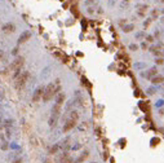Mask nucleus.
Wrapping results in <instances>:
<instances>
[{"label":"nucleus","mask_w":164,"mask_h":163,"mask_svg":"<svg viewBox=\"0 0 164 163\" xmlns=\"http://www.w3.org/2000/svg\"><path fill=\"white\" fill-rule=\"evenodd\" d=\"M156 75H158V71H156V69H151L149 73H147V78H151V79L154 76H156Z\"/></svg>","instance_id":"obj_13"},{"label":"nucleus","mask_w":164,"mask_h":163,"mask_svg":"<svg viewBox=\"0 0 164 163\" xmlns=\"http://www.w3.org/2000/svg\"><path fill=\"white\" fill-rule=\"evenodd\" d=\"M8 149V142H3L1 145V150H6Z\"/></svg>","instance_id":"obj_17"},{"label":"nucleus","mask_w":164,"mask_h":163,"mask_svg":"<svg viewBox=\"0 0 164 163\" xmlns=\"http://www.w3.org/2000/svg\"><path fill=\"white\" fill-rule=\"evenodd\" d=\"M12 126H13V120H12V119H6V120H4V127H5V128H11Z\"/></svg>","instance_id":"obj_15"},{"label":"nucleus","mask_w":164,"mask_h":163,"mask_svg":"<svg viewBox=\"0 0 164 163\" xmlns=\"http://www.w3.org/2000/svg\"><path fill=\"white\" fill-rule=\"evenodd\" d=\"M44 87H39L35 89L34 94H32V102H38L40 99H43V93H44Z\"/></svg>","instance_id":"obj_6"},{"label":"nucleus","mask_w":164,"mask_h":163,"mask_svg":"<svg viewBox=\"0 0 164 163\" xmlns=\"http://www.w3.org/2000/svg\"><path fill=\"white\" fill-rule=\"evenodd\" d=\"M60 149H61V145L60 144H54L51 149H49V154H57Z\"/></svg>","instance_id":"obj_10"},{"label":"nucleus","mask_w":164,"mask_h":163,"mask_svg":"<svg viewBox=\"0 0 164 163\" xmlns=\"http://www.w3.org/2000/svg\"><path fill=\"white\" fill-rule=\"evenodd\" d=\"M70 118H73V119H79V113H78V112H75V110H74V112H71L70 113Z\"/></svg>","instance_id":"obj_16"},{"label":"nucleus","mask_w":164,"mask_h":163,"mask_svg":"<svg viewBox=\"0 0 164 163\" xmlns=\"http://www.w3.org/2000/svg\"><path fill=\"white\" fill-rule=\"evenodd\" d=\"M57 83H49L47 87H45L44 89V93H43V101L44 102H48L49 100H52L53 97L56 96V94H58L60 92V87H57V84H60V80H56Z\"/></svg>","instance_id":"obj_1"},{"label":"nucleus","mask_w":164,"mask_h":163,"mask_svg":"<svg viewBox=\"0 0 164 163\" xmlns=\"http://www.w3.org/2000/svg\"><path fill=\"white\" fill-rule=\"evenodd\" d=\"M124 24H125V19H120L119 21V25H124Z\"/></svg>","instance_id":"obj_24"},{"label":"nucleus","mask_w":164,"mask_h":163,"mask_svg":"<svg viewBox=\"0 0 164 163\" xmlns=\"http://www.w3.org/2000/svg\"><path fill=\"white\" fill-rule=\"evenodd\" d=\"M3 57V51H0V58Z\"/></svg>","instance_id":"obj_27"},{"label":"nucleus","mask_w":164,"mask_h":163,"mask_svg":"<svg viewBox=\"0 0 164 163\" xmlns=\"http://www.w3.org/2000/svg\"><path fill=\"white\" fill-rule=\"evenodd\" d=\"M30 38H31V32L30 31H24L18 38V44L25 43V41H27Z\"/></svg>","instance_id":"obj_8"},{"label":"nucleus","mask_w":164,"mask_h":163,"mask_svg":"<svg viewBox=\"0 0 164 163\" xmlns=\"http://www.w3.org/2000/svg\"><path fill=\"white\" fill-rule=\"evenodd\" d=\"M65 99H66V96H65V93L63 92H60L57 94V100H56V102H57V105H62L63 104V101Z\"/></svg>","instance_id":"obj_9"},{"label":"nucleus","mask_w":164,"mask_h":163,"mask_svg":"<svg viewBox=\"0 0 164 163\" xmlns=\"http://www.w3.org/2000/svg\"><path fill=\"white\" fill-rule=\"evenodd\" d=\"M155 62L158 64V65H162V64H164V60H163V58H156Z\"/></svg>","instance_id":"obj_20"},{"label":"nucleus","mask_w":164,"mask_h":163,"mask_svg":"<svg viewBox=\"0 0 164 163\" xmlns=\"http://www.w3.org/2000/svg\"><path fill=\"white\" fill-rule=\"evenodd\" d=\"M88 154H89V153H88V152H84V153H83V154H81V155H80V157H79V158H78V161H76V162H75V163H81V162H83V161H85V158H87V157H88Z\"/></svg>","instance_id":"obj_12"},{"label":"nucleus","mask_w":164,"mask_h":163,"mask_svg":"<svg viewBox=\"0 0 164 163\" xmlns=\"http://www.w3.org/2000/svg\"><path fill=\"white\" fill-rule=\"evenodd\" d=\"M151 80H153L154 84H160V83H163V82H164V76H162V75H156V76H154Z\"/></svg>","instance_id":"obj_11"},{"label":"nucleus","mask_w":164,"mask_h":163,"mask_svg":"<svg viewBox=\"0 0 164 163\" xmlns=\"http://www.w3.org/2000/svg\"><path fill=\"white\" fill-rule=\"evenodd\" d=\"M142 48H143V49H146V48H147V44L143 43V44H142Z\"/></svg>","instance_id":"obj_25"},{"label":"nucleus","mask_w":164,"mask_h":163,"mask_svg":"<svg viewBox=\"0 0 164 163\" xmlns=\"http://www.w3.org/2000/svg\"><path fill=\"white\" fill-rule=\"evenodd\" d=\"M91 163H96V162H91Z\"/></svg>","instance_id":"obj_28"},{"label":"nucleus","mask_w":164,"mask_h":163,"mask_svg":"<svg viewBox=\"0 0 164 163\" xmlns=\"http://www.w3.org/2000/svg\"><path fill=\"white\" fill-rule=\"evenodd\" d=\"M76 122L78 120L76 119H73V118H70L68 117V119L65 122V124H63V128H62V131L63 132H68V131H71V129L74 128L75 126H76Z\"/></svg>","instance_id":"obj_5"},{"label":"nucleus","mask_w":164,"mask_h":163,"mask_svg":"<svg viewBox=\"0 0 164 163\" xmlns=\"http://www.w3.org/2000/svg\"><path fill=\"white\" fill-rule=\"evenodd\" d=\"M133 29H134L133 25H125V26L123 27V31H124V32H130V31L133 30Z\"/></svg>","instance_id":"obj_14"},{"label":"nucleus","mask_w":164,"mask_h":163,"mask_svg":"<svg viewBox=\"0 0 164 163\" xmlns=\"http://www.w3.org/2000/svg\"><path fill=\"white\" fill-rule=\"evenodd\" d=\"M24 64H25V58H24V57H17V58H16V60L11 64L9 69L13 70V71H16L17 69H21V67L24 66Z\"/></svg>","instance_id":"obj_4"},{"label":"nucleus","mask_w":164,"mask_h":163,"mask_svg":"<svg viewBox=\"0 0 164 163\" xmlns=\"http://www.w3.org/2000/svg\"><path fill=\"white\" fill-rule=\"evenodd\" d=\"M29 76H30V73L29 71H24V73L21 74L18 78H17V82H16V88L17 89H22V88L25 87L26 82H27Z\"/></svg>","instance_id":"obj_3"},{"label":"nucleus","mask_w":164,"mask_h":163,"mask_svg":"<svg viewBox=\"0 0 164 163\" xmlns=\"http://www.w3.org/2000/svg\"><path fill=\"white\" fill-rule=\"evenodd\" d=\"M3 127H4V124H1V120H0V129H3Z\"/></svg>","instance_id":"obj_26"},{"label":"nucleus","mask_w":164,"mask_h":163,"mask_svg":"<svg viewBox=\"0 0 164 163\" xmlns=\"http://www.w3.org/2000/svg\"><path fill=\"white\" fill-rule=\"evenodd\" d=\"M12 54H14V56L16 54H18V48H14V49L12 51Z\"/></svg>","instance_id":"obj_22"},{"label":"nucleus","mask_w":164,"mask_h":163,"mask_svg":"<svg viewBox=\"0 0 164 163\" xmlns=\"http://www.w3.org/2000/svg\"><path fill=\"white\" fill-rule=\"evenodd\" d=\"M125 1H128V0H125Z\"/></svg>","instance_id":"obj_29"},{"label":"nucleus","mask_w":164,"mask_h":163,"mask_svg":"<svg viewBox=\"0 0 164 163\" xmlns=\"http://www.w3.org/2000/svg\"><path fill=\"white\" fill-rule=\"evenodd\" d=\"M146 40L149 41V43H151V41H154V38L151 36V35H147V36H146Z\"/></svg>","instance_id":"obj_18"},{"label":"nucleus","mask_w":164,"mask_h":163,"mask_svg":"<svg viewBox=\"0 0 164 163\" xmlns=\"http://www.w3.org/2000/svg\"><path fill=\"white\" fill-rule=\"evenodd\" d=\"M1 30L4 31L5 34H12V32H14V30H16V26L13 25V24H11V22H8V24L3 25Z\"/></svg>","instance_id":"obj_7"},{"label":"nucleus","mask_w":164,"mask_h":163,"mask_svg":"<svg viewBox=\"0 0 164 163\" xmlns=\"http://www.w3.org/2000/svg\"><path fill=\"white\" fill-rule=\"evenodd\" d=\"M130 49H132V51H136L137 49V48H138V45H136V44H130Z\"/></svg>","instance_id":"obj_21"},{"label":"nucleus","mask_w":164,"mask_h":163,"mask_svg":"<svg viewBox=\"0 0 164 163\" xmlns=\"http://www.w3.org/2000/svg\"><path fill=\"white\" fill-rule=\"evenodd\" d=\"M60 114H61V105H56L52 107V114H51V117H49V127H56V124H57V122H58V119H60Z\"/></svg>","instance_id":"obj_2"},{"label":"nucleus","mask_w":164,"mask_h":163,"mask_svg":"<svg viewBox=\"0 0 164 163\" xmlns=\"http://www.w3.org/2000/svg\"><path fill=\"white\" fill-rule=\"evenodd\" d=\"M12 163H24V161H22V158H16Z\"/></svg>","instance_id":"obj_19"},{"label":"nucleus","mask_w":164,"mask_h":163,"mask_svg":"<svg viewBox=\"0 0 164 163\" xmlns=\"http://www.w3.org/2000/svg\"><path fill=\"white\" fill-rule=\"evenodd\" d=\"M156 16H158V11H155V9H154V11H153V17H156Z\"/></svg>","instance_id":"obj_23"}]
</instances>
